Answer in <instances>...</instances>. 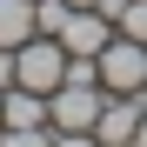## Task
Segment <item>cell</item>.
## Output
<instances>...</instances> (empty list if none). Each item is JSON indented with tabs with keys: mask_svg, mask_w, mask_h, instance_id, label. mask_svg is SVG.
I'll return each mask as SVG.
<instances>
[{
	"mask_svg": "<svg viewBox=\"0 0 147 147\" xmlns=\"http://www.w3.org/2000/svg\"><path fill=\"white\" fill-rule=\"evenodd\" d=\"M134 147H147V114H140V127H134Z\"/></svg>",
	"mask_w": 147,
	"mask_h": 147,
	"instance_id": "12",
	"label": "cell"
},
{
	"mask_svg": "<svg viewBox=\"0 0 147 147\" xmlns=\"http://www.w3.org/2000/svg\"><path fill=\"white\" fill-rule=\"evenodd\" d=\"M100 107H107V87H74V80H60L54 94H47V127H54V134H94Z\"/></svg>",
	"mask_w": 147,
	"mask_h": 147,
	"instance_id": "2",
	"label": "cell"
},
{
	"mask_svg": "<svg viewBox=\"0 0 147 147\" xmlns=\"http://www.w3.org/2000/svg\"><path fill=\"white\" fill-rule=\"evenodd\" d=\"M0 147H54V127H0Z\"/></svg>",
	"mask_w": 147,
	"mask_h": 147,
	"instance_id": "9",
	"label": "cell"
},
{
	"mask_svg": "<svg viewBox=\"0 0 147 147\" xmlns=\"http://www.w3.org/2000/svg\"><path fill=\"white\" fill-rule=\"evenodd\" d=\"M100 87H107V94H140V87H147V40L114 34V40L100 47Z\"/></svg>",
	"mask_w": 147,
	"mask_h": 147,
	"instance_id": "3",
	"label": "cell"
},
{
	"mask_svg": "<svg viewBox=\"0 0 147 147\" xmlns=\"http://www.w3.org/2000/svg\"><path fill=\"white\" fill-rule=\"evenodd\" d=\"M13 87V47H0V94Z\"/></svg>",
	"mask_w": 147,
	"mask_h": 147,
	"instance_id": "10",
	"label": "cell"
},
{
	"mask_svg": "<svg viewBox=\"0 0 147 147\" xmlns=\"http://www.w3.org/2000/svg\"><path fill=\"white\" fill-rule=\"evenodd\" d=\"M54 147H100L94 134H54Z\"/></svg>",
	"mask_w": 147,
	"mask_h": 147,
	"instance_id": "11",
	"label": "cell"
},
{
	"mask_svg": "<svg viewBox=\"0 0 147 147\" xmlns=\"http://www.w3.org/2000/svg\"><path fill=\"white\" fill-rule=\"evenodd\" d=\"M67 7H94V0H67Z\"/></svg>",
	"mask_w": 147,
	"mask_h": 147,
	"instance_id": "13",
	"label": "cell"
},
{
	"mask_svg": "<svg viewBox=\"0 0 147 147\" xmlns=\"http://www.w3.org/2000/svg\"><path fill=\"white\" fill-rule=\"evenodd\" d=\"M0 127H47V94H34V87H7L0 94Z\"/></svg>",
	"mask_w": 147,
	"mask_h": 147,
	"instance_id": "6",
	"label": "cell"
},
{
	"mask_svg": "<svg viewBox=\"0 0 147 147\" xmlns=\"http://www.w3.org/2000/svg\"><path fill=\"white\" fill-rule=\"evenodd\" d=\"M140 114H147V87H140V94H107L100 120H94V140H100V147H134Z\"/></svg>",
	"mask_w": 147,
	"mask_h": 147,
	"instance_id": "4",
	"label": "cell"
},
{
	"mask_svg": "<svg viewBox=\"0 0 147 147\" xmlns=\"http://www.w3.org/2000/svg\"><path fill=\"white\" fill-rule=\"evenodd\" d=\"M67 54H87V60H100V47L114 40V20L100 13V7H74L67 20H60V34H54Z\"/></svg>",
	"mask_w": 147,
	"mask_h": 147,
	"instance_id": "5",
	"label": "cell"
},
{
	"mask_svg": "<svg viewBox=\"0 0 147 147\" xmlns=\"http://www.w3.org/2000/svg\"><path fill=\"white\" fill-rule=\"evenodd\" d=\"M13 80L20 87H34V94H54L67 80V47L54 34H34V40H20L13 47Z\"/></svg>",
	"mask_w": 147,
	"mask_h": 147,
	"instance_id": "1",
	"label": "cell"
},
{
	"mask_svg": "<svg viewBox=\"0 0 147 147\" xmlns=\"http://www.w3.org/2000/svg\"><path fill=\"white\" fill-rule=\"evenodd\" d=\"M34 40V0H0V47Z\"/></svg>",
	"mask_w": 147,
	"mask_h": 147,
	"instance_id": "7",
	"label": "cell"
},
{
	"mask_svg": "<svg viewBox=\"0 0 147 147\" xmlns=\"http://www.w3.org/2000/svg\"><path fill=\"white\" fill-rule=\"evenodd\" d=\"M74 7L67 0H34V34H60V20H67Z\"/></svg>",
	"mask_w": 147,
	"mask_h": 147,
	"instance_id": "8",
	"label": "cell"
}]
</instances>
